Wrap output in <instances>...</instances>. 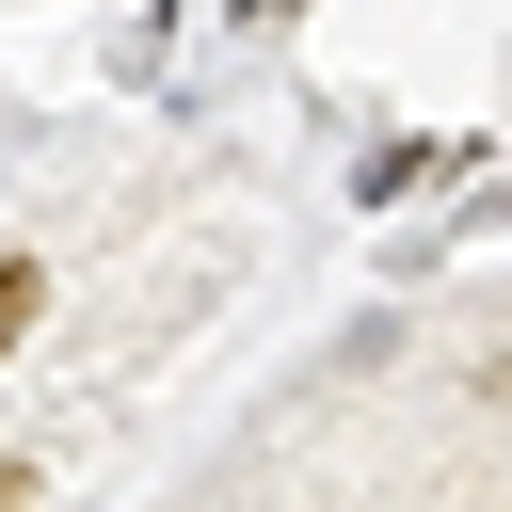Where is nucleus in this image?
Masks as SVG:
<instances>
[{"instance_id": "obj_1", "label": "nucleus", "mask_w": 512, "mask_h": 512, "mask_svg": "<svg viewBox=\"0 0 512 512\" xmlns=\"http://www.w3.org/2000/svg\"><path fill=\"white\" fill-rule=\"evenodd\" d=\"M32 304H48V272H32V256H0V352L32 336Z\"/></svg>"}, {"instance_id": "obj_2", "label": "nucleus", "mask_w": 512, "mask_h": 512, "mask_svg": "<svg viewBox=\"0 0 512 512\" xmlns=\"http://www.w3.org/2000/svg\"><path fill=\"white\" fill-rule=\"evenodd\" d=\"M0 512H32V464H0Z\"/></svg>"}]
</instances>
